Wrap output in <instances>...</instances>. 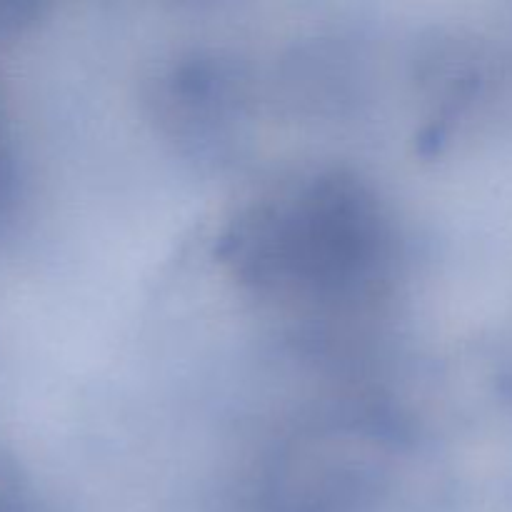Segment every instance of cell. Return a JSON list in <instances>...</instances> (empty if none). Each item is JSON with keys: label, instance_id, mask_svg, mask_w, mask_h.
I'll list each match as a JSON object with an SVG mask.
<instances>
[{"label": "cell", "instance_id": "1", "mask_svg": "<svg viewBox=\"0 0 512 512\" xmlns=\"http://www.w3.org/2000/svg\"><path fill=\"white\" fill-rule=\"evenodd\" d=\"M35 8L30 10V15L25 18L13 20L5 15V10L0 8V40H8L18 33L20 28H25L30 18H33ZM25 188V175H23V158H20L18 148V135L13 130V118L8 113V105H5L3 88H0V233L18 218L20 205H23V193Z\"/></svg>", "mask_w": 512, "mask_h": 512}, {"label": "cell", "instance_id": "2", "mask_svg": "<svg viewBox=\"0 0 512 512\" xmlns=\"http://www.w3.org/2000/svg\"><path fill=\"white\" fill-rule=\"evenodd\" d=\"M485 85H488V80H485ZM483 93H485V88H483ZM480 100H483V95H480ZM475 115H478V110H475ZM473 125H475V118H473ZM470 133H473V128H470ZM468 140H470V135H468ZM465 148H468V145H465ZM463 158H465V155H463Z\"/></svg>", "mask_w": 512, "mask_h": 512}]
</instances>
